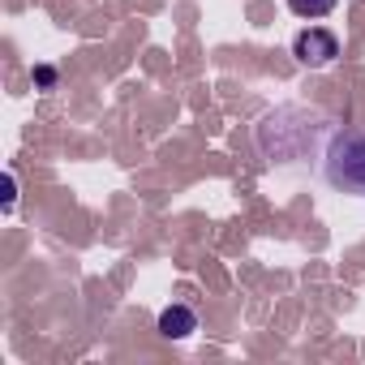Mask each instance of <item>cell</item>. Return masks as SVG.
<instances>
[{
	"label": "cell",
	"instance_id": "1",
	"mask_svg": "<svg viewBox=\"0 0 365 365\" xmlns=\"http://www.w3.org/2000/svg\"><path fill=\"white\" fill-rule=\"evenodd\" d=\"M327 180L335 190L365 194V133L344 129V133L331 138V146H327Z\"/></svg>",
	"mask_w": 365,
	"mask_h": 365
},
{
	"label": "cell",
	"instance_id": "2",
	"mask_svg": "<svg viewBox=\"0 0 365 365\" xmlns=\"http://www.w3.org/2000/svg\"><path fill=\"white\" fill-rule=\"evenodd\" d=\"M292 56H297L301 65H309V69L335 65V56H339V39H335L331 31H322V26H309V31H301V35L292 39Z\"/></svg>",
	"mask_w": 365,
	"mask_h": 365
},
{
	"label": "cell",
	"instance_id": "3",
	"mask_svg": "<svg viewBox=\"0 0 365 365\" xmlns=\"http://www.w3.org/2000/svg\"><path fill=\"white\" fill-rule=\"evenodd\" d=\"M159 331H163L168 339H185L190 331H198V314H194L190 305H168V309L159 314Z\"/></svg>",
	"mask_w": 365,
	"mask_h": 365
},
{
	"label": "cell",
	"instance_id": "4",
	"mask_svg": "<svg viewBox=\"0 0 365 365\" xmlns=\"http://www.w3.org/2000/svg\"><path fill=\"white\" fill-rule=\"evenodd\" d=\"M288 9H292L297 18L314 22V18H327V14L335 9V0H288Z\"/></svg>",
	"mask_w": 365,
	"mask_h": 365
}]
</instances>
